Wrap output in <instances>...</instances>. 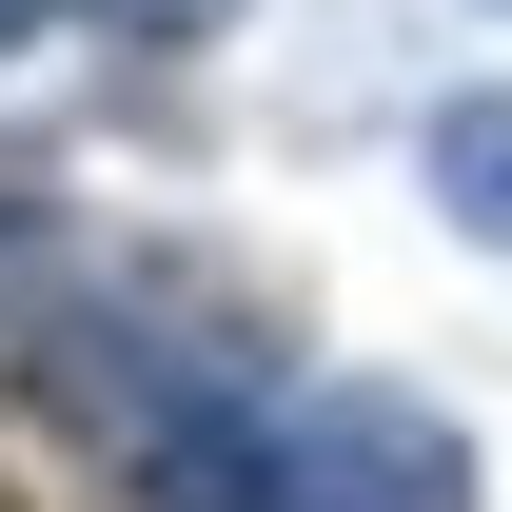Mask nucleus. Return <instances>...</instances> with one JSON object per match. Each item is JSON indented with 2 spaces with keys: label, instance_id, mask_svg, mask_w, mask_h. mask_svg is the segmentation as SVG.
Masks as SVG:
<instances>
[{
  "label": "nucleus",
  "instance_id": "f257e3e1",
  "mask_svg": "<svg viewBox=\"0 0 512 512\" xmlns=\"http://www.w3.org/2000/svg\"><path fill=\"white\" fill-rule=\"evenodd\" d=\"M158 512H473V434L394 375L256 394V414H178L158 434Z\"/></svg>",
  "mask_w": 512,
  "mask_h": 512
},
{
  "label": "nucleus",
  "instance_id": "f03ea898",
  "mask_svg": "<svg viewBox=\"0 0 512 512\" xmlns=\"http://www.w3.org/2000/svg\"><path fill=\"white\" fill-rule=\"evenodd\" d=\"M434 217H453V237H493V256H512V79L434 119Z\"/></svg>",
  "mask_w": 512,
  "mask_h": 512
},
{
  "label": "nucleus",
  "instance_id": "7ed1b4c3",
  "mask_svg": "<svg viewBox=\"0 0 512 512\" xmlns=\"http://www.w3.org/2000/svg\"><path fill=\"white\" fill-rule=\"evenodd\" d=\"M60 20H99V0H0V60H20V40H60Z\"/></svg>",
  "mask_w": 512,
  "mask_h": 512
}]
</instances>
